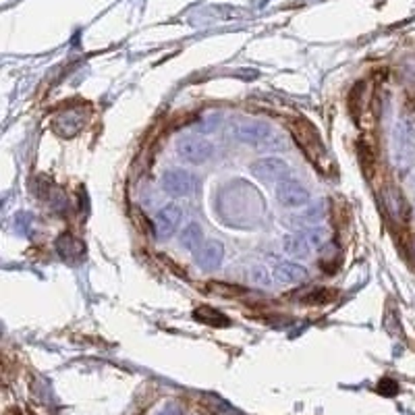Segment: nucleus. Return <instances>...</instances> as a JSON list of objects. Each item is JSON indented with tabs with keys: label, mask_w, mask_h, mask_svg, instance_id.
I'll use <instances>...</instances> for the list:
<instances>
[{
	"label": "nucleus",
	"mask_w": 415,
	"mask_h": 415,
	"mask_svg": "<svg viewBox=\"0 0 415 415\" xmlns=\"http://www.w3.org/2000/svg\"><path fill=\"white\" fill-rule=\"evenodd\" d=\"M177 154L181 160H185L187 164H205L214 156V146L212 142H208L205 137L199 135H185L177 142Z\"/></svg>",
	"instance_id": "f257e3e1"
},
{
	"label": "nucleus",
	"mask_w": 415,
	"mask_h": 415,
	"mask_svg": "<svg viewBox=\"0 0 415 415\" xmlns=\"http://www.w3.org/2000/svg\"><path fill=\"white\" fill-rule=\"evenodd\" d=\"M199 181L193 172L189 170H181V168H172L166 170L162 177V189L164 193L172 195V197H189L195 193Z\"/></svg>",
	"instance_id": "f03ea898"
},
{
	"label": "nucleus",
	"mask_w": 415,
	"mask_h": 415,
	"mask_svg": "<svg viewBox=\"0 0 415 415\" xmlns=\"http://www.w3.org/2000/svg\"><path fill=\"white\" fill-rule=\"evenodd\" d=\"M235 135L239 142L249 146H272L274 144V131L264 121H243L237 125Z\"/></svg>",
	"instance_id": "7ed1b4c3"
},
{
	"label": "nucleus",
	"mask_w": 415,
	"mask_h": 415,
	"mask_svg": "<svg viewBox=\"0 0 415 415\" xmlns=\"http://www.w3.org/2000/svg\"><path fill=\"white\" fill-rule=\"evenodd\" d=\"M249 170L264 183H282L291 177V166L282 158H260L251 164Z\"/></svg>",
	"instance_id": "20e7f679"
},
{
	"label": "nucleus",
	"mask_w": 415,
	"mask_h": 415,
	"mask_svg": "<svg viewBox=\"0 0 415 415\" xmlns=\"http://www.w3.org/2000/svg\"><path fill=\"white\" fill-rule=\"evenodd\" d=\"M181 221H183V208L179 203H166L164 208H160L156 218H154V227H156L158 239L170 237L179 229Z\"/></svg>",
	"instance_id": "39448f33"
},
{
	"label": "nucleus",
	"mask_w": 415,
	"mask_h": 415,
	"mask_svg": "<svg viewBox=\"0 0 415 415\" xmlns=\"http://www.w3.org/2000/svg\"><path fill=\"white\" fill-rule=\"evenodd\" d=\"M293 129V135L297 139V144L301 146V150L309 156V158H320L324 154V148H322V142L318 137V133L314 131V127L307 125V123H293L291 125Z\"/></svg>",
	"instance_id": "423d86ee"
},
{
	"label": "nucleus",
	"mask_w": 415,
	"mask_h": 415,
	"mask_svg": "<svg viewBox=\"0 0 415 415\" xmlns=\"http://www.w3.org/2000/svg\"><path fill=\"white\" fill-rule=\"evenodd\" d=\"M276 199L284 205V208H305L311 199L309 191L297 183V181H282L276 187Z\"/></svg>",
	"instance_id": "0eeeda50"
},
{
	"label": "nucleus",
	"mask_w": 415,
	"mask_h": 415,
	"mask_svg": "<svg viewBox=\"0 0 415 415\" xmlns=\"http://www.w3.org/2000/svg\"><path fill=\"white\" fill-rule=\"evenodd\" d=\"M223 260H225V247H223V243L221 241H205L199 249H197V254H195V264L199 266V268H203V270H214V268H218L221 264H223Z\"/></svg>",
	"instance_id": "6e6552de"
},
{
	"label": "nucleus",
	"mask_w": 415,
	"mask_h": 415,
	"mask_svg": "<svg viewBox=\"0 0 415 415\" xmlns=\"http://www.w3.org/2000/svg\"><path fill=\"white\" fill-rule=\"evenodd\" d=\"M274 276L280 280V282H289V284H297V282H303L307 280V268L297 264V262H282L274 268Z\"/></svg>",
	"instance_id": "1a4fd4ad"
},
{
	"label": "nucleus",
	"mask_w": 415,
	"mask_h": 415,
	"mask_svg": "<svg viewBox=\"0 0 415 415\" xmlns=\"http://www.w3.org/2000/svg\"><path fill=\"white\" fill-rule=\"evenodd\" d=\"M309 241H307V235H301V233H293V235H287L282 237V249L284 254H289L291 258H307L309 256Z\"/></svg>",
	"instance_id": "9d476101"
},
{
	"label": "nucleus",
	"mask_w": 415,
	"mask_h": 415,
	"mask_svg": "<svg viewBox=\"0 0 415 415\" xmlns=\"http://www.w3.org/2000/svg\"><path fill=\"white\" fill-rule=\"evenodd\" d=\"M81 127H83V117H81L77 111H67V113H63V115L56 119V123H54V129H56L60 135H65V137L75 135Z\"/></svg>",
	"instance_id": "9b49d317"
},
{
	"label": "nucleus",
	"mask_w": 415,
	"mask_h": 415,
	"mask_svg": "<svg viewBox=\"0 0 415 415\" xmlns=\"http://www.w3.org/2000/svg\"><path fill=\"white\" fill-rule=\"evenodd\" d=\"M56 251L60 254V258L73 262V260H79L83 256V243L79 239H75L73 235H60L58 241H56Z\"/></svg>",
	"instance_id": "f8f14e48"
},
{
	"label": "nucleus",
	"mask_w": 415,
	"mask_h": 415,
	"mask_svg": "<svg viewBox=\"0 0 415 415\" xmlns=\"http://www.w3.org/2000/svg\"><path fill=\"white\" fill-rule=\"evenodd\" d=\"M179 243H181V247H185V249L197 251V249L205 243V241H203V231H201V227H199L197 223L187 225V227L183 229V233H181Z\"/></svg>",
	"instance_id": "ddd939ff"
},
{
	"label": "nucleus",
	"mask_w": 415,
	"mask_h": 415,
	"mask_svg": "<svg viewBox=\"0 0 415 415\" xmlns=\"http://www.w3.org/2000/svg\"><path fill=\"white\" fill-rule=\"evenodd\" d=\"M384 203L388 208V212L399 218V221H405L407 218V203L403 199V195L394 189H386L384 191Z\"/></svg>",
	"instance_id": "4468645a"
},
{
	"label": "nucleus",
	"mask_w": 415,
	"mask_h": 415,
	"mask_svg": "<svg viewBox=\"0 0 415 415\" xmlns=\"http://www.w3.org/2000/svg\"><path fill=\"white\" fill-rule=\"evenodd\" d=\"M195 318L205 322V324H212V326H229L227 316H223L221 311L212 309V307H201L195 311Z\"/></svg>",
	"instance_id": "2eb2a0df"
},
{
	"label": "nucleus",
	"mask_w": 415,
	"mask_h": 415,
	"mask_svg": "<svg viewBox=\"0 0 415 415\" xmlns=\"http://www.w3.org/2000/svg\"><path fill=\"white\" fill-rule=\"evenodd\" d=\"M249 282H254V284H258V287H270L272 276H270V272H268L266 266L258 264V266H254V268L249 270Z\"/></svg>",
	"instance_id": "dca6fc26"
},
{
	"label": "nucleus",
	"mask_w": 415,
	"mask_h": 415,
	"mask_svg": "<svg viewBox=\"0 0 415 415\" xmlns=\"http://www.w3.org/2000/svg\"><path fill=\"white\" fill-rule=\"evenodd\" d=\"M307 241H309V245H314V247H322L324 241H326V231H324V229H314V231H309Z\"/></svg>",
	"instance_id": "f3484780"
},
{
	"label": "nucleus",
	"mask_w": 415,
	"mask_h": 415,
	"mask_svg": "<svg viewBox=\"0 0 415 415\" xmlns=\"http://www.w3.org/2000/svg\"><path fill=\"white\" fill-rule=\"evenodd\" d=\"M156 415H183V409L179 403H166Z\"/></svg>",
	"instance_id": "a211bd4d"
},
{
	"label": "nucleus",
	"mask_w": 415,
	"mask_h": 415,
	"mask_svg": "<svg viewBox=\"0 0 415 415\" xmlns=\"http://www.w3.org/2000/svg\"><path fill=\"white\" fill-rule=\"evenodd\" d=\"M413 254H415V239H413Z\"/></svg>",
	"instance_id": "6ab92c4d"
},
{
	"label": "nucleus",
	"mask_w": 415,
	"mask_h": 415,
	"mask_svg": "<svg viewBox=\"0 0 415 415\" xmlns=\"http://www.w3.org/2000/svg\"><path fill=\"white\" fill-rule=\"evenodd\" d=\"M413 185H415V179H413Z\"/></svg>",
	"instance_id": "aec40b11"
}]
</instances>
